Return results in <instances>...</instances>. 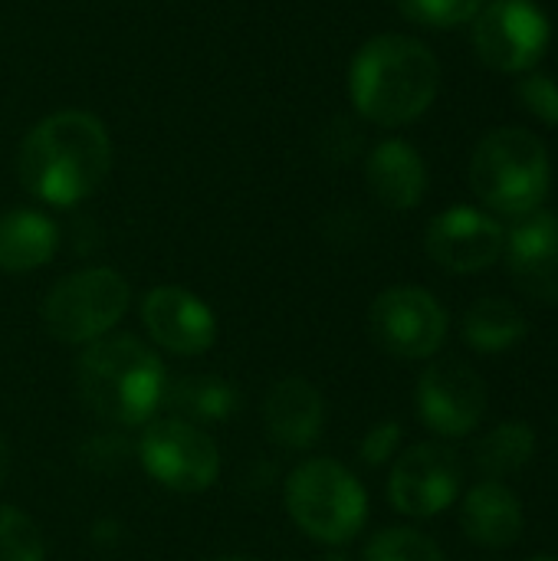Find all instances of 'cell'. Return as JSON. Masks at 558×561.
Instances as JSON below:
<instances>
[{
  "label": "cell",
  "instance_id": "ffe728a7",
  "mask_svg": "<svg viewBox=\"0 0 558 561\" xmlns=\"http://www.w3.org/2000/svg\"><path fill=\"white\" fill-rule=\"evenodd\" d=\"M168 408L174 411L171 417L191 421L197 427L204 424H220L237 411V391L230 381L217 375H187L174 388L164 391Z\"/></svg>",
  "mask_w": 558,
  "mask_h": 561
},
{
  "label": "cell",
  "instance_id": "ba28073f",
  "mask_svg": "<svg viewBox=\"0 0 558 561\" xmlns=\"http://www.w3.org/2000/svg\"><path fill=\"white\" fill-rule=\"evenodd\" d=\"M372 342L401 362L434 358L447 339V312L434 293L421 286H391L368 309Z\"/></svg>",
  "mask_w": 558,
  "mask_h": 561
},
{
  "label": "cell",
  "instance_id": "6da1fadb",
  "mask_svg": "<svg viewBox=\"0 0 558 561\" xmlns=\"http://www.w3.org/2000/svg\"><path fill=\"white\" fill-rule=\"evenodd\" d=\"M109 171L112 138L95 115L79 108L36 122L16 154L20 184L49 207H72L92 197Z\"/></svg>",
  "mask_w": 558,
  "mask_h": 561
},
{
  "label": "cell",
  "instance_id": "ac0fdd59",
  "mask_svg": "<svg viewBox=\"0 0 558 561\" xmlns=\"http://www.w3.org/2000/svg\"><path fill=\"white\" fill-rule=\"evenodd\" d=\"M59 247V230L43 210L16 207L0 214V270L3 273H33L43 270Z\"/></svg>",
  "mask_w": 558,
  "mask_h": 561
},
{
  "label": "cell",
  "instance_id": "d4e9b609",
  "mask_svg": "<svg viewBox=\"0 0 558 561\" xmlns=\"http://www.w3.org/2000/svg\"><path fill=\"white\" fill-rule=\"evenodd\" d=\"M516 99L523 102V108L546 122V125H558V82L546 72H526L520 82H516Z\"/></svg>",
  "mask_w": 558,
  "mask_h": 561
},
{
  "label": "cell",
  "instance_id": "4316f807",
  "mask_svg": "<svg viewBox=\"0 0 558 561\" xmlns=\"http://www.w3.org/2000/svg\"><path fill=\"white\" fill-rule=\"evenodd\" d=\"M7 477H10V444H7V437L0 434V486L7 483Z\"/></svg>",
  "mask_w": 558,
  "mask_h": 561
},
{
  "label": "cell",
  "instance_id": "e0dca14e",
  "mask_svg": "<svg viewBox=\"0 0 558 561\" xmlns=\"http://www.w3.org/2000/svg\"><path fill=\"white\" fill-rule=\"evenodd\" d=\"M365 178H368L375 201L385 204L388 210H411L421 204V197L428 191L424 158L418 154L414 145H408L401 138H388V141L375 145V151L368 154V164H365Z\"/></svg>",
  "mask_w": 558,
  "mask_h": 561
},
{
  "label": "cell",
  "instance_id": "9c48e42d",
  "mask_svg": "<svg viewBox=\"0 0 558 561\" xmlns=\"http://www.w3.org/2000/svg\"><path fill=\"white\" fill-rule=\"evenodd\" d=\"M549 46V16L533 0H490L474 16V49L497 72H529Z\"/></svg>",
  "mask_w": 558,
  "mask_h": 561
},
{
  "label": "cell",
  "instance_id": "4dcf8cb0",
  "mask_svg": "<svg viewBox=\"0 0 558 561\" xmlns=\"http://www.w3.org/2000/svg\"><path fill=\"white\" fill-rule=\"evenodd\" d=\"M533 3H536V0H533Z\"/></svg>",
  "mask_w": 558,
  "mask_h": 561
},
{
  "label": "cell",
  "instance_id": "f1b7e54d",
  "mask_svg": "<svg viewBox=\"0 0 558 561\" xmlns=\"http://www.w3.org/2000/svg\"><path fill=\"white\" fill-rule=\"evenodd\" d=\"M322 561H352V559H349V556H342V552H329Z\"/></svg>",
  "mask_w": 558,
  "mask_h": 561
},
{
  "label": "cell",
  "instance_id": "8992f818",
  "mask_svg": "<svg viewBox=\"0 0 558 561\" xmlns=\"http://www.w3.org/2000/svg\"><path fill=\"white\" fill-rule=\"evenodd\" d=\"M132 306L128 279L112 266H86L56 279L43 299V325L62 345H92L115 332Z\"/></svg>",
  "mask_w": 558,
  "mask_h": 561
},
{
  "label": "cell",
  "instance_id": "52a82bcc",
  "mask_svg": "<svg viewBox=\"0 0 558 561\" xmlns=\"http://www.w3.org/2000/svg\"><path fill=\"white\" fill-rule=\"evenodd\" d=\"M138 463L158 486L181 496H197L220 477V447L191 421L155 417L138 437Z\"/></svg>",
  "mask_w": 558,
  "mask_h": 561
},
{
  "label": "cell",
  "instance_id": "484cf974",
  "mask_svg": "<svg viewBox=\"0 0 558 561\" xmlns=\"http://www.w3.org/2000/svg\"><path fill=\"white\" fill-rule=\"evenodd\" d=\"M401 424L398 421H378L375 427L365 431L362 444H358V457L368 463V467H385L398 457V447H401Z\"/></svg>",
  "mask_w": 558,
  "mask_h": 561
},
{
  "label": "cell",
  "instance_id": "4fadbf2b",
  "mask_svg": "<svg viewBox=\"0 0 558 561\" xmlns=\"http://www.w3.org/2000/svg\"><path fill=\"white\" fill-rule=\"evenodd\" d=\"M506 230L477 207H451L428 227L424 250L447 273H480L503 256Z\"/></svg>",
  "mask_w": 558,
  "mask_h": 561
},
{
  "label": "cell",
  "instance_id": "cb8c5ba5",
  "mask_svg": "<svg viewBox=\"0 0 558 561\" xmlns=\"http://www.w3.org/2000/svg\"><path fill=\"white\" fill-rule=\"evenodd\" d=\"M487 0H401V10L421 23V26H434V30H451L460 23H470Z\"/></svg>",
  "mask_w": 558,
  "mask_h": 561
},
{
  "label": "cell",
  "instance_id": "2e32d148",
  "mask_svg": "<svg viewBox=\"0 0 558 561\" xmlns=\"http://www.w3.org/2000/svg\"><path fill=\"white\" fill-rule=\"evenodd\" d=\"M523 523L526 519H523L520 496L500 480H483L464 496L460 526L474 546H483V549L516 546L523 536Z\"/></svg>",
  "mask_w": 558,
  "mask_h": 561
},
{
  "label": "cell",
  "instance_id": "83f0119b",
  "mask_svg": "<svg viewBox=\"0 0 558 561\" xmlns=\"http://www.w3.org/2000/svg\"><path fill=\"white\" fill-rule=\"evenodd\" d=\"M217 561H260L257 556H224V559Z\"/></svg>",
  "mask_w": 558,
  "mask_h": 561
},
{
  "label": "cell",
  "instance_id": "44dd1931",
  "mask_svg": "<svg viewBox=\"0 0 558 561\" xmlns=\"http://www.w3.org/2000/svg\"><path fill=\"white\" fill-rule=\"evenodd\" d=\"M536 454V431L526 421H503L493 427L474 450L477 470L487 480H503L510 473H520Z\"/></svg>",
  "mask_w": 558,
  "mask_h": 561
},
{
  "label": "cell",
  "instance_id": "f546056e",
  "mask_svg": "<svg viewBox=\"0 0 558 561\" xmlns=\"http://www.w3.org/2000/svg\"><path fill=\"white\" fill-rule=\"evenodd\" d=\"M529 561H558L556 556H536V559H529Z\"/></svg>",
  "mask_w": 558,
  "mask_h": 561
},
{
  "label": "cell",
  "instance_id": "7a4b0ae2",
  "mask_svg": "<svg viewBox=\"0 0 558 561\" xmlns=\"http://www.w3.org/2000/svg\"><path fill=\"white\" fill-rule=\"evenodd\" d=\"M79 401L105 424L141 427L164 404L168 375L155 345L112 332L86 345L72 368Z\"/></svg>",
  "mask_w": 558,
  "mask_h": 561
},
{
  "label": "cell",
  "instance_id": "8fae6325",
  "mask_svg": "<svg viewBox=\"0 0 558 561\" xmlns=\"http://www.w3.org/2000/svg\"><path fill=\"white\" fill-rule=\"evenodd\" d=\"M421 421L444 440L467 437L487 414V385L460 358H437L414 388Z\"/></svg>",
  "mask_w": 558,
  "mask_h": 561
},
{
  "label": "cell",
  "instance_id": "30bf717a",
  "mask_svg": "<svg viewBox=\"0 0 558 561\" xmlns=\"http://www.w3.org/2000/svg\"><path fill=\"white\" fill-rule=\"evenodd\" d=\"M464 470L454 447L441 440H424L408 447L388 477V500L401 516L431 519L451 510L460 496Z\"/></svg>",
  "mask_w": 558,
  "mask_h": 561
},
{
  "label": "cell",
  "instance_id": "9a60e30c",
  "mask_svg": "<svg viewBox=\"0 0 558 561\" xmlns=\"http://www.w3.org/2000/svg\"><path fill=\"white\" fill-rule=\"evenodd\" d=\"M263 427L266 437L283 450L316 447L326 431L322 391L303 375H286L273 381L263 398Z\"/></svg>",
  "mask_w": 558,
  "mask_h": 561
},
{
  "label": "cell",
  "instance_id": "5b68a950",
  "mask_svg": "<svg viewBox=\"0 0 558 561\" xmlns=\"http://www.w3.org/2000/svg\"><path fill=\"white\" fill-rule=\"evenodd\" d=\"M553 168L546 145L526 128L490 131L470 158L474 194L497 214L523 217L543 207Z\"/></svg>",
  "mask_w": 558,
  "mask_h": 561
},
{
  "label": "cell",
  "instance_id": "7402d4cb",
  "mask_svg": "<svg viewBox=\"0 0 558 561\" xmlns=\"http://www.w3.org/2000/svg\"><path fill=\"white\" fill-rule=\"evenodd\" d=\"M365 561H447L441 546L411 529V526H391L372 536V542L365 546Z\"/></svg>",
  "mask_w": 558,
  "mask_h": 561
},
{
  "label": "cell",
  "instance_id": "7c38bea8",
  "mask_svg": "<svg viewBox=\"0 0 558 561\" xmlns=\"http://www.w3.org/2000/svg\"><path fill=\"white\" fill-rule=\"evenodd\" d=\"M141 325L155 348L178 355V358H197L210 352L217 342V316L214 309L184 286H155L141 299Z\"/></svg>",
  "mask_w": 558,
  "mask_h": 561
},
{
  "label": "cell",
  "instance_id": "5bb4252c",
  "mask_svg": "<svg viewBox=\"0 0 558 561\" xmlns=\"http://www.w3.org/2000/svg\"><path fill=\"white\" fill-rule=\"evenodd\" d=\"M503 256L513 283L536 302H558V217L533 210L516 217L503 237Z\"/></svg>",
  "mask_w": 558,
  "mask_h": 561
},
{
  "label": "cell",
  "instance_id": "603a6c76",
  "mask_svg": "<svg viewBox=\"0 0 558 561\" xmlns=\"http://www.w3.org/2000/svg\"><path fill=\"white\" fill-rule=\"evenodd\" d=\"M0 561H46L39 526L16 506L0 503Z\"/></svg>",
  "mask_w": 558,
  "mask_h": 561
},
{
  "label": "cell",
  "instance_id": "3957f363",
  "mask_svg": "<svg viewBox=\"0 0 558 561\" xmlns=\"http://www.w3.org/2000/svg\"><path fill=\"white\" fill-rule=\"evenodd\" d=\"M441 89L437 56L414 36L385 33L368 39L349 69V95L362 118L398 128L421 118Z\"/></svg>",
  "mask_w": 558,
  "mask_h": 561
},
{
  "label": "cell",
  "instance_id": "d6986e66",
  "mask_svg": "<svg viewBox=\"0 0 558 561\" xmlns=\"http://www.w3.org/2000/svg\"><path fill=\"white\" fill-rule=\"evenodd\" d=\"M464 339L483 355H500L526 339V316L503 296H483L464 316Z\"/></svg>",
  "mask_w": 558,
  "mask_h": 561
},
{
  "label": "cell",
  "instance_id": "277c9868",
  "mask_svg": "<svg viewBox=\"0 0 558 561\" xmlns=\"http://www.w3.org/2000/svg\"><path fill=\"white\" fill-rule=\"evenodd\" d=\"M283 506L296 529L319 546L342 549L368 523V493L358 477L329 457L303 460L283 483Z\"/></svg>",
  "mask_w": 558,
  "mask_h": 561
}]
</instances>
